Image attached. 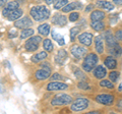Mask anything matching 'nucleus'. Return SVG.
Returning a JSON list of instances; mask_svg holds the SVG:
<instances>
[{"label":"nucleus","instance_id":"1","mask_svg":"<svg viewBox=\"0 0 122 114\" xmlns=\"http://www.w3.org/2000/svg\"><path fill=\"white\" fill-rule=\"evenodd\" d=\"M30 14L34 21H41L48 20L50 17V10L45 5H38L30 8Z\"/></svg>","mask_w":122,"mask_h":114},{"label":"nucleus","instance_id":"2","mask_svg":"<svg viewBox=\"0 0 122 114\" xmlns=\"http://www.w3.org/2000/svg\"><path fill=\"white\" fill-rule=\"evenodd\" d=\"M99 61V58L97 54L95 53H90L86 56V58L83 59L82 62V69L86 71V73H90L94 69V67L97 65V63Z\"/></svg>","mask_w":122,"mask_h":114},{"label":"nucleus","instance_id":"3","mask_svg":"<svg viewBox=\"0 0 122 114\" xmlns=\"http://www.w3.org/2000/svg\"><path fill=\"white\" fill-rule=\"evenodd\" d=\"M72 102V97L67 94H58L53 98L51 101V105L53 106H62V105H69Z\"/></svg>","mask_w":122,"mask_h":114},{"label":"nucleus","instance_id":"4","mask_svg":"<svg viewBox=\"0 0 122 114\" xmlns=\"http://www.w3.org/2000/svg\"><path fill=\"white\" fill-rule=\"evenodd\" d=\"M90 105V102L86 98H77L75 99L73 102H71V110L74 112L82 111V110L86 109Z\"/></svg>","mask_w":122,"mask_h":114},{"label":"nucleus","instance_id":"5","mask_svg":"<svg viewBox=\"0 0 122 114\" xmlns=\"http://www.w3.org/2000/svg\"><path fill=\"white\" fill-rule=\"evenodd\" d=\"M42 38L40 36H34L32 38H29V40L25 42V48L29 52H35L39 48V44L41 43Z\"/></svg>","mask_w":122,"mask_h":114},{"label":"nucleus","instance_id":"6","mask_svg":"<svg viewBox=\"0 0 122 114\" xmlns=\"http://www.w3.org/2000/svg\"><path fill=\"white\" fill-rule=\"evenodd\" d=\"M96 101L102 105L110 106V105H112L114 102V96L108 95V94H101L96 97Z\"/></svg>","mask_w":122,"mask_h":114},{"label":"nucleus","instance_id":"7","mask_svg":"<svg viewBox=\"0 0 122 114\" xmlns=\"http://www.w3.org/2000/svg\"><path fill=\"white\" fill-rule=\"evenodd\" d=\"M14 26H15V28H17V29H22V30L28 29L33 26V21L30 20L29 16H25V17L18 18L17 21H15Z\"/></svg>","mask_w":122,"mask_h":114},{"label":"nucleus","instance_id":"8","mask_svg":"<svg viewBox=\"0 0 122 114\" xmlns=\"http://www.w3.org/2000/svg\"><path fill=\"white\" fill-rule=\"evenodd\" d=\"M70 52H71V54L74 56V58H82L83 56H85L86 54V48L85 47H82V46H78V45H73V46L71 47L70 49Z\"/></svg>","mask_w":122,"mask_h":114},{"label":"nucleus","instance_id":"9","mask_svg":"<svg viewBox=\"0 0 122 114\" xmlns=\"http://www.w3.org/2000/svg\"><path fill=\"white\" fill-rule=\"evenodd\" d=\"M93 38H94L93 34L86 32V33L81 34V35L78 36L77 39H78V42H79V43H81V45L89 47V46H91V45H92V42H93Z\"/></svg>","mask_w":122,"mask_h":114},{"label":"nucleus","instance_id":"10","mask_svg":"<svg viewBox=\"0 0 122 114\" xmlns=\"http://www.w3.org/2000/svg\"><path fill=\"white\" fill-rule=\"evenodd\" d=\"M68 89V85L64 83H58V82H51L47 85V90L50 92H55V91H64Z\"/></svg>","mask_w":122,"mask_h":114},{"label":"nucleus","instance_id":"11","mask_svg":"<svg viewBox=\"0 0 122 114\" xmlns=\"http://www.w3.org/2000/svg\"><path fill=\"white\" fill-rule=\"evenodd\" d=\"M51 21L54 25L59 26H64L67 24V17L64 16V14L59 13V12L53 14V17H52Z\"/></svg>","mask_w":122,"mask_h":114},{"label":"nucleus","instance_id":"12","mask_svg":"<svg viewBox=\"0 0 122 114\" xmlns=\"http://www.w3.org/2000/svg\"><path fill=\"white\" fill-rule=\"evenodd\" d=\"M18 7H20V2H18L17 0H13V1L8 2L4 6V8H3V11H2L3 16L6 17L11 12V11L14 10V9H16V8H18Z\"/></svg>","mask_w":122,"mask_h":114},{"label":"nucleus","instance_id":"13","mask_svg":"<svg viewBox=\"0 0 122 114\" xmlns=\"http://www.w3.org/2000/svg\"><path fill=\"white\" fill-rule=\"evenodd\" d=\"M82 4L81 2H77V1H75V2H71V3H67V4L62 7V12L64 13H67V12H71L72 10H74V9H81L82 8Z\"/></svg>","mask_w":122,"mask_h":114},{"label":"nucleus","instance_id":"14","mask_svg":"<svg viewBox=\"0 0 122 114\" xmlns=\"http://www.w3.org/2000/svg\"><path fill=\"white\" fill-rule=\"evenodd\" d=\"M104 38H105V41H106V44H107V46H108V48L117 44V39L111 33V31H106L104 34Z\"/></svg>","mask_w":122,"mask_h":114},{"label":"nucleus","instance_id":"15","mask_svg":"<svg viewBox=\"0 0 122 114\" xmlns=\"http://www.w3.org/2000/svg\"><path fill=\"white\" fill-rule=\"evenodd\" d=\"M50 75H51V70L45 69V68H41V69L37 70L35 73V78L39 79V81H43V79L50 78Z\"/></svg>","mask_w":122,"mask_h":114},{"label":"nucleus","instance_id":"16","mask_svg":"<svg viewBox=\"0 0 122 114\" xmlns=\"http://www.w3.org/2000/svg\"><path fill=\"white\" fill-rule=\"evenodd\" d=\"M93 74H94V77L95 78H97L99 79H102V78H104L106 75H107V70H106V68L103 66V65H98L95 69H93Z\"/></svg>","mask_w":122,"mask_h":114},{"label":"nucleus","instance_id":"17","mask_svg":"<svg viewBox=\"0 0 122 114\" xmlns=\"http://www.w3.org/2000/svg\"><path fill=\"white\" fill-rule=\"evenodd\" d=\"M22 14H24V11H22V9H20V7H18V8L11 11L6 17H7V20L10 21H17L18 18H20Z\"/></svg>","mask_w":122,"mask_h":114},{"label":"nucleus","instance_id":"18","mask_svg":"<svg viewBox=\"0 0 122 114\" xmlns=\"http://www.w3.org/2000/svg\"><path fill=\"white\" fill-rule=\"evenodd\" d=\"M67 52L64 50V49H60L57 53V55L55 57V61L57 64H59V65H62L65 62V60L67 59Z\"/></svg>","mask_w":122,"mask_h":114},{"label":"nucleus","instance_id":"19","mask_svg":"<svg viewBox=\"0 0 122 114\" xmlns=\"http://www.w3.org/2000/svg\"><path fill=\"white\" fill-rule=\"evenodd\" d=\"M95 48L98 54H102L104 52V41L102 36L95 37Z\"/></svg>","mask_w":122,"mask_h":114},{"label":"nucleus","instance_id":"20","mask_svg":"<svg viewBox=\"0 0 122 114\" xmlns=\"http://www.w3.org/2000/svg\"><path fill=\"white\" fill-rule=\"evenodd\" d=\"M106 14L104 11L102 10H93L90 16V18L92 21H103L105 18Z\"/></svg>","mask_w":122,"mask_h":114},{"label":"nucleus","instance_id":"21","mask_svg":"<svg viewBox=\"0 0 122 114\" xmlns=\"http://www.w3.org/2000/svg\"><path fill=\"white\" fill-rule=\"evenodd\" d=\"M96 5L102 9H105V10H113L114 9L113 3L110 1H106V0H98L96 2Z\"/></svg>","mask_w":122,"mask_h":114},{"label":"nucleus","instance_id":"22","mask_svg":"<svg viewBox=\"0 0 122 114\" xmlns=\"http://www.w3.org/2000/svg\"><path fill=\"white\" fill-rule=\"evenodd\" d=\"M104 64H105V66L107 68H109V69H115V68L117 67V61L112 55L107 57V58L105 59V61H104Z\"/></svg>","mask_w":122,"mask_h":114},{"label":"nucleus","instance_id":"23","mask_svg":"<svg viewBox=\"0 0 122 114\" xmlns=\"http://www.w3.org/2000/svg\"><path fill=\"white\" fill-rule=\"evenodd\" d=\"M109 52H110V55L119 57L122 55V48L120 47V45L117 43V44L114 45V46L109 47Z\"/></svg>","mask_w":122,"mask_h":114},{"label":"nucleus","instance_id":"24","mask_svg":"<svg viewBox=\"0 0 122 114\" xmlns=\"http://www.w3.org/2000/svg\"><path fill=\"white\" fill-rule=\"evenodd\" d=\"M92 29H94V31L96 32H102L105 30V22L103 21H92L91 24Z\"/></svg>","mask_w":122,"mask_h":114},{"label":"nucleus","instance_id":"25","mask_svg":"<svg viewBox=\"0 0 122 114\" xmlns=\"http://www.w3.org/2000/svg\"><path fill=\"white\" fill-rule=\"evenodd\" d=\"M47 57H48L47 52L44 50V51H42V52L37 53V54H35V55H33V56H32V61H33V62H35V63H37V62L42 61V60L46 59Z\"/></svg>","mask_w":122,"mask_h":114},{"label":"nucleus","instance_id":"26","mask_svg":"<svg viewBox=\"0 0 122 114\" xmlns=\"http://www.w3.org/2000/svg\"><path fill=\"white\" fill-rule=\"evenodd\" d=\"M38 32L42 36H48L50 33V25L49 24H43L38 26Z\"/></svg>","mask_w":122,"mask_h":114},{"label":"nucleus","instance_id":"27","mask_svg":"<svg viewBox=\"0 0 122 114\" xmlns=\"http://www.w3.org/2000/svg\"><path fill=\"white\" fill-rule=\"evenodd\" d=\"M51 35H52V38H53V40H55L57 43H58L60 46H64L65 45V41H64V38L61 36V35H59V34H57L56 33V31H53L51 32Z\"/></svg>","mask_w":122,"mask_h":114},{"label":"nucleus","instance_id":"28","mask_svg":"<svg viewBox=\"0 0 122 114\" xmlns=\"http://www.w3.org/2000/svg\"><path fill=\"white\" fill-rule=\"evenodd\" d=\"M43 47L46 52H52L53 49H54V45H53L50 39H45L43 41Z\"/></svg>","mask_w":122,"mask_h":114},{"label":"nucleus","instance_id":"29","mask_svg":"<svg viewBox=\"0 0 122 114\" xmlns=\"http://www.w3.org/2000/svg\"><path fill=\"white\" fill-rule=\"evenodd\" d=\"M34 30L33 29H24L22 31L20 32V39H26V38H30V37H32L34 35Z\"/></svg>","mask_w":122,"mask_h":114},{"label":"nucleus","instance_id":"30","mask_svg":"<svg viewBox=\"0 0 122 114\" xmlns=\"http://www.w3.org/2000/svg\"><path fill=\"white\" fill-rule=\"evenodd\" d=\"M81 32V29L78 28V26H73V28L70 29V32H69V36H70V41L71 42H74L76 37Z\"/></svg>","mask_w":122,"mask_h":114},{"label":"nucleus","instance_id":"31","mask_svg":"<svg viewBox=\"0 0 122 114\" xmlns=\"http://www.w3.org/2000/svg\"><path fill=\"white\" fill-rule=\"evenodd\" d=\"M100 86L103 87V88H108V89H111L113 90L114 89V83L110 81H108V79H103V81L100 82Z\"/></svg>","mask_w":122,"mask_h":114},{"label":"nucleus","instance_id":"32","mask_svg":"<svg viewBox=\"0 0 122 114\" xmlns=\"http://www.w3.org/2000/svg\"><path fill=\"white\" fill-rule=\"evenodd\" d=\"M68 3V0H56L54 3V8L55 9H61Z\"/></svg>","mask_w":122,"mask_h":114},{"label":"nucleus","instance_id":"33","mask_svg":"<svg viewBox=\"0 0 122 114\" xmlns=\"http://www.w3.org/2000/svg\"><path fill=\"white\" fill-rule=\"evenodd\" d=\"M118 78H119V73L116 70L114 71H111V73H109V79L111 81L112 83H116L118 81Z\"/></svg>","mask_w":122,"mask_h":114},{"label":"nucleus","instance_id":"34","mask_svg":"<svg viewBox=\"0 0 122 114\" xmlns=\"http://www.w3.org/2000/svg\"><path fill=\"white\" fill-rule=\"evenodd\" d=\"M74 74H75V77H76V78H77L78 81H86V74L83 73H81V69H78V68L75 70Z\"/></svg>","mask_w":122,"mask_h":114},{"label":"nucleus","instance_id":"35","mask_svg":"<svg viewBox=\"0 0 122 114\" xmlns=\"http://www.w3.org/2000/svg\"><path fill=\"white\" fill-rule=\"evenodd\" d=\"M79 14L78 12H70L69 16H68V20H69V21H77L79 20Z\"/></svg>","mask_w":122,"mask_h":114},{"label":"nucleus","instance_id":"36","mask_svg":"<svg viewBox=\"0 0 122 114\" xmlns=\"http://www.w3.org/2000/svg\"><path fill=\"white\" fill-rule=\"evenodd\" d=\"M78 88L79 89H81V90H90L91 89V87H90V85L87 83L86 81H79V83H78Z\"/></svg>","mask_w":122,"mask_h":114},{"label":"nucleus","instance_id":"37","mask_svg":"<svg viewBox=\"0 0 122 114\" xmlns=\"http://www.w3.org/2000/svg\"><path fill=\"white\" fill-rule=\"evenodd\" d=\"M62 79H64V78L58 73H55L52 77H50V81H62Z\"/></svg>","mask_w":122,"mask_h":114},{"label":"nucleus","instance_id":"38","mask_svg":"<svg viewBox=\"0 0 122 114\" xmlns=\"http://www.w3.org/2000/svg\"><path fill=\"white\" fill-rule=\"evenodd\" d=\"M17 37V32L15 30H10L8 32V38L9 39H13V38H16Z\"/></svg>","mask_w":122,"mask_h":114},{"label":"nucleus","instance_id":"39","mask_svg":"<svg viewBox=\"0 0 122 114\" xmlns=\"http://www.w3.org/2000/svg\"><path fill=\"white\" fill-rule=\"evenodd\" d=\"M115 38L117 40L122 41V30H117L115 33Z\"/></svg>","mask_w":122,"mask_h":114},{"label":"nucleus","instance_id":"40","mask_svg":"<svg viewBox=\"0 0 122 114\" xmlns=\"http://www.w3.org/2000/svg\"><path fill=\"white\" fill-rule=\"evenodd\" d=\"M41 67L42 68H45V69L51 70V65H50V63H49V62H43V63L41 64Z\"/></svg>","mask_w":122,"mask_h":114},{"label":"nucleus","instance_id":"41","mask_svg":"<svg viewBox=\"0 0 122 114\" xmlns=\"http://www.w3.org/2000/svg\"><path fill=\"white\" fill-rule=\"evenodd\" d=\"M93 9H94V4H89L86 6V8L85 9V11H86V12H90V11L93 10Z\"/></svg>","mask_w":122,"mask_h":114},{"label":"nucleus","instance_id":"42","mask_svg":"<svg viewBox=\"0 0 122 114\" xmlns=\"http://www.w3.org/2000/svg\"><path fill=\"white\" fill-rule=\"evenodd\" d=\"M7 1H8V0H0V8L4 6L6 3H7Z\"/></svg>","mask_w":122,"mask_h":114},{"label":"nucleus","instance_id":"43","mask_svg":"<svg viewBox=\"0 0 122 114\" xmlns=\"http://www.w3.org/2000/svg\"><path fill=\"white\" fill-rule=\"evenodd\" d=\"M112 1L117 5H122V0H112Z\"/></svg>","mask_w":122,"mask_h":114},{"label":"nucleus","instance_id":"44","mask_svg":"<svg viewBox=\"0 0 122 114\" xmlns=\"http://www.w3.org/2000/svg\"><path fill=\"white\" fill-rule=\"evenodd\" d=\"M117 108L122 109V101H118L117 102Z\"/></svg>","mask_w":122,"mask_h":114},{"label":"nucleus","instance_id":"45","mask_svg":"<svg viewBox=\"0 0 122 114\" xmlns=\"http://www.w3.org/2000/svg\"><path fill=\"white\" fill-rule=\"evenodd\" d=\"M44 1L46 2V4L50 5V4H52V3H53V2H54V0H44Z\"/></svg>","mask_w":122,"mask_h":114},{"label":"nucleus","instance_id":"46","mask_svg":"<svg viewBox=\"0 0 122 114\" xmlns=\"http://www.w3.org/2000/svg\"><path fill=\"white\" fill-rule=\"evenodd\" d=\"M98 113H100L99 111H91V112H89V114H98Z\"/></svg>","mask_w":122,"mask_h":114},{"label":"nucleus","instance_id":"47","mask_svg":"<svg viewBox=\"0 0 122 114\" xmlns=\"http://www.w3.org/2000/svg\"><path fill=\"white\" fill-rule=\"evenodd\" d=\"M118 90L121 91V92H122V86H119V88H118Z\"/></svg>","mask_w":122,"mask_h":114}]
</instances>
